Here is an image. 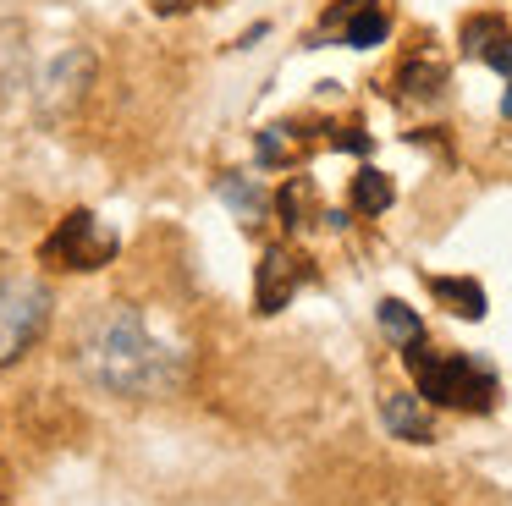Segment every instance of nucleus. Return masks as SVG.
Segmentation results:
<instances>
[{
	"label": "nucleus",
	"instance_id": "f257e3e1",
	"mask_svg": "<svg viewBox=\"0 0 512 506\" xmlns=\"http://www.w3.org/2000/svg\"><path fill=\"white\" fill-rule=\"evenodd\" d=\"M72 358L94 391L122 396V402H155L182 385V352L133 303L94 308L72 341Z\"/></svg>",
	"mask_w": 512,
	"mask_h": 506
},
{
	"label": "nucleus",
	"instance_id": "f03ea898",
	"mask_svg": "<svg viewBox=\"0 0 512 506\" xmlns=\"http://www.w3.org/2000/svg\"><path fill=\"white\" fill-rule=\"evenodd\" d=\"M402 363H408V374H413L424 402L463 407V413H490V407H496L501 385H496V374H490V363L463 358V352H435L424 336L402 347Z\"/></svg>",
	"mask_w": 512,
	"mask_h": 506
},
{
	"label": "nucleus",
	"instance_id": "7ed1b4c3",
	"mask_svg": "<svg viewBox=\"0 0 512 506\" xmlns=\"http://www.w3.org/2000/svg\"><path fill=\"white\" fill-rule=\"evenodd\" d=\"M50 308H56V297L34 275L0 281V369H12L17 358H28L39 347V336L50 330Z\"/></svg>",
	"mask_w": 512,
	"mask_h": 506
},
{
	"label": "nucleus",
	"instance_id": "20e7f679",
	"mask_svg": "<svg viewBox=\"0 0 512 506\" xmlns=\"http://www.w3.org/2000/svg\"><path fill=\"white\" fill-rule=\"evenodd\" d=\"M111 253H116V237L89 215V209L67 215L56 226V237L45 242V259L61 264V270H100V264H111Z\"/></svg>",
	"mask_w": 512,
	"mask_h": 506
},
{
	"label": "nucleus",
	"instance_id": "39448f33",
	"mask_svg": "<svg viewBox=\"0 0 512 506\" xmlns=\"http://www.w3.org/2000/svg\"><path fill=\"white\" fill-rule=\"evenodd\" d=\"M89 77H94V55H89V50L56 55V66L45 72V88H39V110H45V116L72 110V105L83 99V88H89Z\"/></svg>",
	"mask_w": 512,
	"mask_h": 506
},
{
	"label": "nucleus",
	"instance_id": "423d86ee",
	"mask_svg": "<svg viewBox=\"0 0 512 506\" xmlns=\"http://www.w3.org/2000/svg\"><path fill=\"white\" fill-rule=\"evenodd\" d=\"M298 253L292 248H270L265 259H259V275H254V303L259 314H276V308L292 303V292L303 286V270H298Z\"/></svg>",
	"mask_w": 512,
	"mask_h": 506
},
{
	"label": "nucleus",
	"instance_id": "0eeeda50",
	"mask_svg": "<svg viewBox=\"0 0 512 506\" xmlns=\"http://www.w3.org/2000/svg\"><path fill=\"white\" fill-rule=\"evenodd\" d=\"M380 429H386L391 440H408V446H430L435 440V418H430V407H424V396H413V391L380 396Z\"/></svg>",
	"mask_w": 512,
	"mask_h": 506
},
{
	"label": "nucleus",
	"instance_id": "6e6552de",
	"mask_svg": "<svg viewBox=\"0 0 512 506\" xmlns=\"http://www.w3.org/2000/svg\"><path fill=\"white\" fill-rule=\"evenodd\" d=\"M331 28L342 33V44H353V50H375L391 33V17L380 11V0H347L342 11H331Z\"/></svg>",
	"mask_w": 512,
	"mask_h": 506
},
{
	"label": "nucleus",
	"instance_id": "1a4fd4ad",
	"mask_svg": "<svg viewBox=\"0 0 512 506\" xmlns=\"http://www.w3.org/2000/svg\"><path fill=\"white\" fill-rule=\"evenodd\" d=\"M463 44H468V50H474L485 66H496V72L512 83V33H507V22H501V17H474V22H463Z\"/></svg>",
	"mask_w": 512,
	"mask_h": 506
},
{
	"label": "nucleus",
	"instance_id": "9d476101",
	"mask_svg": "<svg viewBox=\"0 0 512 506\" xmlns=\"http://www.w3.org/2000/svg\"><path fill=\"white\" fill-rule=\"evenodd\" d=\"M430 297L441 308H452L457 319H485V286L468 281V275H435L430 281Z\"/></svg>",
	"mask_w": 512,
	"mask_h": 506
},
{
	"label": "nucleus",
	"instance_id": "9b49d317",
	"mask_svg": "<svg viewBox=\"0 0 512 506\" xmlns=\"http://www.w3.org/2000/svg\"><path fill=\"white\" fill-rule=\"evenodd\" d=\"M215 193H221V204L232 209L237 220H248V226H259V220H265V209H270L265 187L248 182V176H221V182H215Z\"/></svg>",
	"mask_w": 512,
	"mask_h": 506
},
{
	"label": "nucleus",
	"instance_id": "f8f14e48",
	"mask_svg": "<svg viewBox=\"0 0 512 506\" xmlns=\"http://www.w3.org/2000/svg\"><path fill=\"white\" fill-rule=\"evenodd\" d=\"M391 198H397V187H391L386 171H358L353 176V209L358 215H380V209H391Z\"/></svg>",
	"mask_w": 512,
	"mask_h": 506
},
{
	"label": "nucleus",
	"instance_id": "ddd939ff",
	"mask_svg": "<svg viewBox=\"0 0 512 506\" xmlns=\"http://www.w3.org/2000/svg\"><path fill=\"white\" fill-rule=\"evenodd\" d=\"M375 319H380V330H386V336L397 341V347H408V341H419V336H424V319L413 314L408 303H397V297H386Z\"/></svg>",
	"mask_w": 512,
	"mask_h": 506
},
{
	"label": "nucleus",
	"instance_id": "4468645a",
	"mask_svg": "<svg viewBox=\"0 0 512 506\" xmlns=\"http://www.w3.org/2000/svg\"><path fill=\"white\" fill-rule=\"evenodd\" d=\"M182 6H199V0H155V11H182Z\"/></svg>",
	"mask_w": 512,
	"mask_h": 506
},
{
	"label": "nucleus",
	"instance_id": "2eb2a0df",
	"mask_svg": "<svg viewBox=\"0 0 512 506\" xmlns=\"http://www.w3.org/2000/svg\"><path fill=\"white\" fill-rule=\"evenodd\" d=\"M501 116H512V83H507V94H501Z\"/></svg>",
	"mask_w": 512,
	"mask_h": 506
}]
</instances>
